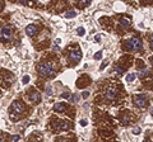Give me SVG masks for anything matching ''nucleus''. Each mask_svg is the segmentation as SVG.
Masks as SVG:
<instances>
[{
    "label": "nucleus",
    "instance_id": "f257e3e1",
    "mask_svg": "<svg viewBox=\"0 0 153 142\" xmlns=\"http://www.w3.org/2000/svg\"><path fill=\"white\" fill-rule=\"evenodd\" d=\"M37 71L44 77H52L56 72V69H55V65L51 64V62H42V64L38 65Z\"/></svg>",
    "mask_w": 153,
    "mask_h": 142
},
{
    "label": "nucleus",
    "instance_id": "f03ea898",
    "mask_svg": "<svg viewBox=\"0 0 153 142\" xmlns=\"http://www.w3.org/2000/svg\"><path fill=\"white\" fill-rule=\"evenodd\" d=\"M126 48L130 50V51H140L143 48V42H142V39L140 38H137V37H134V38H130L128 42H126Z\"/></svg>",
    "mask_w": 153,
    "mask_h": 142
},
{
    "label": "nucleus",
    "instance_id": "7ed1b4c3",
    "mask_svg": "<svg viewBox=\"0 0 153 142\" xmlns=\"http://www.w3.org/2000/svg\"><path fill=\"white\" fill-rule=\"evenodd\" d=\"M13 38V28L9 26H3L0 28V41L2 42H9Z\"/></svg>",
    "mask_w": 153,
    "mask_h": 142
},
{
    "label": "nucleus",
    "instance_id": "20e7f679",
    "mask_svg": "<svg viewBox=\"0 0 153 142\" xmlns=\"http://www.w3.org/2000/svg\"><path fill=\"white\" fill-rule=\"evenodd\" d=\"M23 110H24V105H23L22 101H14V103L10 105V114L15 113V117H17V114L23 113Z\"/></svg>",
    "mask_w": 153,
    "mask_h": 142
},
{
    "label": "nucleus",
    "instance_id": "39448f33",
    "mask_svg": "<svg viewBox=\"0 0 153 142\" xmlns=\"http://www.w3.org/2000/svg\"><path fill=\"white\" fill-rule=\"evenodd\" d=\"M69 58L73 61V62L78 64L79 61L82 60V52H81V50H78V48L70 50V52H69Z\"/></svg>",
    "mask_w": 153,
    "mask_h": 142
},
{
    "label": "nucleus",
    "instance_id": "423d86ee",
    "mask_svg": "<svg viewBox=\"0 0 153 142\" xmlns=\"http://www.w3.org/2000/svg\"><path fill=\"white\" fill-rule=\"evenodd\" d=\"M134 104L138 108H144L147 105V96L144 94H139L134 96Z\"/></svg>",
    "mask_w": 153,
    "mask_h": 142
},
{
    "label": "nucleus",
    "instance_id": "0eeeda50",
    "mask_svg": "<svg viewBox=\"0 0 153 142\" xmlns=\"http://www.w3.org/2000/svg\"><path fill=\"white\" fill-rule=\"evenodd\" d=\"M73 127V124L70 123L69 120H61L59 119V122H57V124H56V129L57 131H68Z\"/></svg>",
    "mask_w": 153,
    "mask_h": 142
},
{
    "label": "nucleus",
    "instance_id": "6e6552de",
    "mask_svg": "<svg viewBox=\"0 0 153 142\" xmlns=\"http://www.w3.org/2000/svg\"><path fill=\"white\" fill-rule=\"evenodd\" d=\"M28 98H29L31 101H33V103H36V104H38L41 101V94L38 91H36L34 89H31V91L28 94Z\"/></svg>",
    "mask_w": 153,
    "mask_h": 142
},
{
    "label": "nucleus",
    "instance_id": "1a4fd4ad",
    "mask_svg": "<svg viewBox=\"0 0 153 142\" xmlns=\"http://www.w3.org/2000/svg\"><path fill=\"white\" fill-rule=\"evenodd\" d=\"M116 95H118V91L113 88H107L105 90V99L106 100H113L115 98H116Z\"/></svg>",
    "mask_w": 153,
    "mask_h": 142
},
{
    "label": "nucleus",
    "instance_id": "9d476101",
    "mask_svg": "<svg viewBox=\"0 0 153 142\" xmlns=\"http://www.w3.org/2000/svg\"><path fill=\"white\" fill-rule=\"evenodd\" d=\"M37 31H38V28H37L36 24H29V26L26 27V33H27V36H29V37L34 36V34L37 33Z\"/></svg>",
    "mask_w": 153,
    "mask_h": 142
},
{
    "label": "nucleus",
    "instance_id": "9b49d317",
    "mask_svg": "<svg viewBox=\"0 0 153 142\" xmlns=\"http://www.w3.org/2000/svg\"><path fill=\"white\" fill-rule=\"evenodd\" d=\"M54 110L57 112V113H63L66 110V104L65 103H56L54 105Z\"/></svg>",
    "mask_w": 153,
    "mask_h": 142
},
{
    "label": "nucleus",
    "instance_id": "f8f14e48",
    "mask_svg": "<svg viewBox=\"0 0 153 142\" xmlns=\"http://www.w3.org/2000/svg\"><path fill=\"white\" fill-rule=\"evenodd\" d=\"M129 26H130V19H128V18H121V19H120V27H121L123 29L128 28Z\"/></svg>",
    "mask_w": 153,
    "mask_h": 142
},
{
    "label": "nucleus",
    "instance_id": "ddd939ff",
    "mask_svg": "<svg viewBox=\"0 0 153 142\" xmlns=\"http://www.w3.org/2000/svg\"><path fill=\"white\" fill-rule=\"evenodd\" d=\"M64 17H65L66 19H70V18H74V17H76V12H74V10H70V12H66Z\"/></svg>",
    "mask_w": 153,
    "mask_h": 142
},
{
    "label": "nucleus",
    "instance_id": "4468645a",
    "mask_svg": "<svg viewBox=\"0 0 153 142\" xmlns=\"http://www.w3.org/2000/svg\"><path fill=\"white\" fill-rule=\"evenodd\" d=\"M135 80V74H128L126 75V81L128 83H133Z\"/></svg>",
    "mask_w": 153,
    "mask_h": 142
},
{
    "label": "nucleus",
    "instance_id": "2eb2a0df",
    "mask_svg": "<svg viewBox=\"0 0 153 142\" xmlns=\"http://www.w3.org/2000/svg\"><path fill=\"white\" fill-rule=\"evenodd\" d=\"M148 75H149V71H148V70H144V69L140 70V71L138 72V76H139V77H144V76H148Z\"/></svg>",
    "mask_w": 153,
    "mask_h": 142
},
{
    "label": "nucleus",
    "instance_id": "dca6fc26",
    "mask_svg": "<svg viewBox=\"0 0 153 142\" xmlns=\"http://www.w3.org/2000/svg\"><path fill=\"white\" fill-rule=\"evenodd\" d=\"M29 80H31V76H29V75H24V76L22 77V84H24V85L28 84Z\"/></svg>",
    "mask_w": 153,
    "mask_h": 142
},
{
    "label": "nucleus",
    "instance_id": "f3484780",
    "mask_svg": "<svg viewBox=\"0 0 153 142\" xmlns=\"http://www.w3.org/2000/svg\"><path fill=\"white\" fill-rule=\"evenodd\" d=\"M78 2H79L81 7H87V5L91 4V0H78Z\"/></svg>",
    "mask_w": 153,
    "mask_h": 142
},
{
    "label": "nucleus",
    "instance_id": "a211bd4d",
    "mask_svg": "<svg viewBox=\"0 0 153 142\" xmlns=\"http://www.w3.org/2000/svg\"><path fill=\"white\" fill-rule=\"evenodd\" d=\"M84 33H86V31H84V28H83V27H79L78 29H76V34H78L79 37L84 36Z\"/></svg>",
    "mask_w": 153,
    "mask_h": 142
},
{
    "label": "nucleus",
    "instance_id": "6ab92c4d",
    "mask_svg": "<svg viewBox=\"0 0 153 142\" xmlns=\"http://www.w3.org/2000/svg\"><path fill=\"white\" fill-rule=\"evenodd\" d=\"M115 71H116V74H118L119 76L124 74V69H123V67H115Z\"/></svg>",
    "mask_w": 153,
    "mask_h": 142
},
{
    "label": "nucleus",
    "instance_id": "aec40b11",
    "mask_svg": "<svg viewBox=\"0 0 153 142\" xmlns=\"http://www.w3.org/2000/svg\"><path fill=\"white\" fill-rule=\"evenodd\" d=\"M94 60H101L102 58V51H100V52H97V53H94Z\"/></svg>",
    "mask_w": 153,
    "mask_h": 142
},
{
    "label": "nucleus",
    "instance_id": "412c9836",
    "mask_svg": "<svg viewBox=\"0 0 153 142\" xmlns=\"http://www.w3.org/2000/svg\"><path fill=\"white\" fill-rule=\"evenodd\" d=\"M19 138H21V137H19L18 134H12V136L9 137V139H10V141H18Z\"/></svg>",
    "mask_w": 153,
    "mask_h": 142
},
{
    "label": "nucleus",
    "instance_id": "4be33fe9",
    "mask_svg": "<svg viewBox=\"0 0 153 142\" xmlns=\"http://www.w3.org/2000/svg\"><path fill=\"white\" fill-rule=\"evenodd\" d=\"M107 65H108V61H107V60H105L103 62H102V65L100 66V70H103V69H105V67H106Z\"/></svg>",
    "mask_w": 153,
    "mask_h": 142
},
{
    "label": "nucleus",
    "instance_id": "5701e85b",
    "mask_svg": "<svg viewBox=\"0 0 153 142\" xmlns=\"http://www.w3.org/2000/svg\"><path fill=\"white\" fill-rule=\"evenodd\" d=\"M70 96H71V95H70L69 93H63V94H61V98H63V99H69Z\"/></svg>",
    "mask_w": 153,
    "mask_h": 142
},
{
    "label": "nucleus",
    "instance_id": "b1692460",
    "mask_svg": "<svg viewBox=\"0 0 153 142\" xmlns=\"http://www.w3.org/2000/svg\"><path fill=\"white\" fill-rule=\"evenodd\" d=\"M149 46H150V50L153 51V34L149 37Z\"/></svg>",
    "mask_w": 153,
    "mask_h": 142
},
{
    "label": "nucleus",
    "instance_id": "393cba45",
    "mask_svg": "<svg viewBox=\"0 0 153 142\" xmlns=\"http://www.w3.org/2000/svg\"><path fill=\"white\" fill-rule=\"evenodd\" d=\"M70 100L73 101V103H75V101H78V96H76V95L74 94V95H71V96H70Z\"/></svg>",
    "mask_w": 153,
    "mask_h": 142
},
{
    "label": "nucleus",
    "instance_id": "a878e982",
    "mask_svg": "<svg viewBox=\"0 0 153 142\" xmlns=\"http://www.w3.org/2000/svg\"><path fill=\"white\" fill-rule=\"evenodd\" d=\"M139 133H140V128H139V127L133 129V134H139Z\"/></svg>",
    "mask_w": 153,
    "mask_h": 142
},
{
    "label": "nucleus",
    "instance_id": "bb28decb",
    "mask_svg": "<svg viewBox=\"0 0 153 142\" xmlns=\"http://www.w3.org/2000/svg\"><path fill=\"white\" fill-rule=\"evenodd\" d=\"M82 96H83L84 99L88 98V96H89V91H83V93H82Z\"/></svg>",
    "mask_w": 153,
    "mask_h": 142
},
{
    "label": "nucleus",
    "instance_id": "cd10ccee",
    "mask_svg": "<svg viewBox=\"0 0 153 142\" xmlns=\"http://www.w3.org/2000/svg\"><path fill=\"white\" fill-rule=\"evenodd\" d=\"M81 126H82V127H86V126H87V120H86V119H82V120H81Z\"/></svg>",
    "mask_w": 153,
    "mask_h": 142
},
{
    "label": "nucleus",
    "instance_id": "c85d7f7f",
    "mask_svg": "<svg viewBox=\"0 0 153 142\" xmlns=\"http://www.w3.org/2000/svg\"><path fill=\"white\" fill-rule=\"evenodd\" d=\"M94 39H96V42H100V41H101V36H100V34H97V36L94 37Z\"/></svg>",
    "mask_w": 153,
    "mask_h": 142
},
{
    "label": "nucleus",
    "instance_id": "c756f323",
    "mask_svg": "<svg viewBox=\"0 0 153 142\" xmlns=\"http://www.w3.org/2000/svg\"><path fill=\"white\" fill-rule=\"evenodd\" d=\"M3 8H4V4H3L2 2H0V12H2V10H3Z\"/></svg>",
    "mask_w": 153,
    "mask_h": 142
},
{
    "label": "nucleus",
    "instance_id": "7c9ffc66",
    "mask_svg": "<svg viewBox=\"0 0 153 142\" xmlns=\"http://www.w3.org/2000/svg\"><path fill=\"white\" fill-rule=\"evenodd\" d=\"M0 141H4V136L2 133H0Z\"/></svg>",
    "mask_w": 153,
    "mask_h": 142
},
{
    "label": "nucleus",
    "instance_id": "2f4dec72",
    "mask_svg": "<svg viewBox=\"0 0 153 142\" xmlns=\"http://www.w3.org/2000/svg\"><path fill=\"white\" fill-rule=\"evenodd\" d=\"M47 94H49V95H50V94H51V89H50V86H49V88H47Z\"/></svg>",
    "mask_w": 153,
    "mask_h": 142
},
{
    "label": "nucleus",
    "instance_id": "473e14b6",
    "mask_svg": "<svg viewBox=\"0 0 153 142\" xmlns=\"http://www.w3.org/2000/svg\"><path fill=\"white\" fill-rule=\"evenodd\" d=\"M150 64H152V66H153V57H150Z\"/></svg>",
    "mask_w": 153,
    "mask_h": 142
},
{
    "label": "nucleus",
    "instance_id": "72a5a7b5",
    "mask_svg": "<svg viewBox=\"0 0 153 142\" xmlns=\"http://www.w3.org/2000/svg\"><path fill=\"white\" fill-rule=\"evenodd\" d=\"M150 113H152V114H153V108H152V109H150Z\"/></svg>",
    "mask_w": 153,
    "mask_h": 142
}]
</instances>
